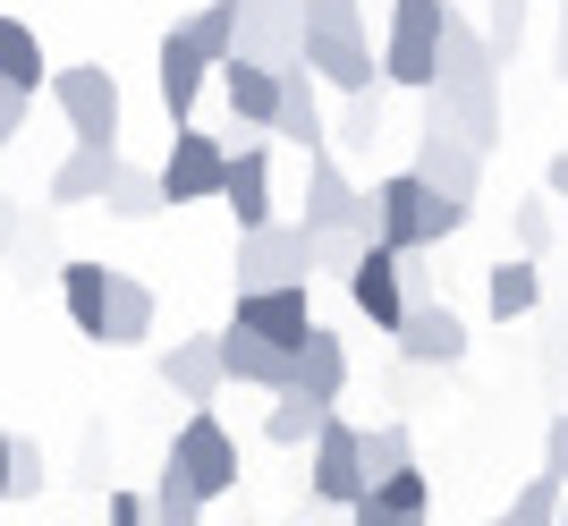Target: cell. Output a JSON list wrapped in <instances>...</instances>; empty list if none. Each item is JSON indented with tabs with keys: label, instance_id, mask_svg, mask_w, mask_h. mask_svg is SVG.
I'll use <instances>...</instances> for the list:
<instances>
[{
	"label": "cell",
	"instance_id": "cell-42",
	"mask_svg": "<svg viewBox=\"0 0 568 526\" xmlns=\"http://www.w3.org/2000/svg\"><path fill=\"white\" fill-rule=\"evenodd\" d=\"M544 476H560V484H568V407L551 416V433H544Z\"/></svg>",
	"mask_w": 568,
	"mask_h": 526
},
{
	"label": "cell",
	"instance_id": "cell-39",
	"mask_svg": "<svg viewBox=\"0 0 568 526\" xmlns=\"http://www.w3.org/2000/svg\"><path fill=\"white\" fill-rule=\"evenodd\" d=\"M484 34H493V51L509 60V51H518V34H526V0H493V18H484Z\"/></svg>",
	"mask_w": 568,
	"mask_h": 526
},
{
	"label": "cell",
	"instance_id": "cell-38",
	"mask_svg": "<svg viewBox=\"0 0 568 526\" xmlns=\"http://www.w3.org/2000/svg\"><path fill=\"white\" fill-rule=\"evenodd\" d=\"M348 526H425V509H399L390 493H365V502L348 509Z\"/></svg>",
	"mask_w": 568,
	"mask_h": 526
},
{
	"label": "cell",
	"instance_id": "cell-37",
	"mask_svg": "<svg viewBox=\"0 0 568 526\" xmlns=\"http://www.w3.org/2000/svg\"><path fill=\"white\" fill-rule=\"evenodd\" d=\"M43 493V451H34V433H9V502H34Z\"/></svg>",
	"mask_w": 568,
	"mask_h": 526
},
{
	"label": "cell",
	"instance_id": "cell-31",
	"mask_svg": "<svg viewBox=\"0 0 568 526\" xmlns=\"http://www.w3.org/2000/svg\"><path fill=\"white\" fill-rule=\"evenodd\" d=\"M102 213H119V221H153V213H162V170H136V162H119L111 195H102Z\"/></svg>",
	"mask_w": 568,
	"mask_h": 526
},
{
	"label": "cell",
	"instance_id": "cell-30",
	"mask_svg": "<svg viewBox=\"0 0 568 526\" xmlns=\"http://www.w3.org/2000/svg\"><path fill=\"white\" fill-rule=\"evenodd\" d=\"M0 77H9V85H26V94L43 85V43H34V26L9 18V9H0Z\"/></svg>",
	"mask_w": 568,
	"mask_h": 526
},
{
	"label": "cell",
	"instance_id": "cell-23",
	"mask_svg": "<svg viewBox=\"0 0 568 526\" xmlns=\"http://www.w3.org/2000/svg\"><path fill=\"white\" fill-rule=\"evenodd\" d=\"M119 162H128L119 144H77L69 162L51 170V204H102L111 179H119Z\"/></svg>",
	"mask_w": 568,
	"mask_h": 526
},
{
	"label": "cell",
	"instance_id": "cell-34",
	"mask_svg": "<svg viewBox=\"0 0 568 526\" xmlns=\"http://www.w3.org/2000/svg\"><path fill=\"white\" fill-rule=\"evenodd\" d=\"M332 144H348V153H374V144H382V85H365V94H348V111H339Z\"/></svg>",
	"mask_w": 568,
	"mask_h": 526
},
{
	"label": "cell",
	"instance_id": "cell-13",
	"mask_svg": "<svg viewBox=\"0 0 568 526\" xmlns=\"http://www.w3.org/2000/svg\"><path fill=\"white\" fill-rule=\"evenodd\" d=\"M500 69H509V60L493 51V34L450 9V26H442V60H433V85H442V94H475V85H500Z\"/></svg>",
	"mask_w": 568,
	"mask_h": 526
},
{
	"label": "cell",
	"instance_id": "cell-20",
	"mask_svg": "<svg viewBox=\"0 0 568 526\" xmlns=\"http://www.w3.org/2000/svg\"><path fill=\"white\" fill-rule=\"evenodd\" d=\"M204 77H213V60H204V51H195L187 34L170 26V34H162V111H170L179 128L195 120V102H204Z\"/></svg>",
	"mask_w": 568,
	"mask_h": 526
},
{
	"label": "cell",
	"instance_id": "cell-46",
	"mask_svg": "<svg viewBox=\"0 0 568 526\" xmlns=\"http://www.w3.org/2000/svg\"><path fill=\"white\" fill-rule=\"evenodd\" d=\"M0 509H9V433H0Z\"/></svg>",
	"mask_w": 568,
	"mask_h": 526
},
{
	"label": "cell",
	"instance_id": "cell-25",
	"mask_svg": "<svg viewBox=\"0 0 568 526\" xmlns=\"http://www.w3.org/2000/svg\"><path fill=\"white\" fill-rule=\"evenodd\" d=\"M425 111H433V120H450L475 153H493V144H500V85H475V94H442V85H433Z\"/></svg>",
	"mask_w": 568,
	"mask_h": 526
},
{
	"label": "cell",
	"instance_id": "cell-8",
	"mask_svg": "<svg viewBox=\"0 0 568 526\" xmlns=\"http://www.w3.org/2000/svg\"><path fill=\"white\" fill-rule=\"evenodd\" d=\"M306 451H314V467H306V493H314V502L356 509L365 493H374V484H365V442H356V425L339 416V407H332V425L314 433Z\"/></svg>",
	"mask_w": 568,
	"mask_h": 526
},
{
	"label": "cell",
	"instance_id": "cell-33",
	"mask_svg": "<svg viewBox=\"0 0 568 526\" xmlns=\"http://www.w3.org/2000/svg\"><path fill=\"white\" fill-rule=\"evenodd\" d=\"M356 442H365V484L416 467V433H407V425H356Z\"/></svg>",
	"mask_w": 568,
	"mask_h": 526
},
{
	"label": "cell",
	"instance_id": "cell-24",
	"mask_svg": "<svg viewBox=\"0 0 568 526\" xmlns=\"http://www.w3.org/2000/svg\"><path fill=\"white\" fill-rule=\"evenodd\" d=\"M288 391H306V399L339 407V391H348V340H332L323 323H314L306 340H297V383Z\"/></svg>",
	"mask_w": 568,
	"mask_h": 526
},
{
	"label": "cell",
	"instance_id": "cell-35",
	"mask_svg": "<svg viewBox=\"0 0 568 526\" xmlns=\"http://www.w3.org/2000/svg\"><path fill=\"white\" fill-rule=\"evenodd\" d=\"M560 493H568L560 476H535V484H526V493H518V502H509V509H500L493 526H560V509H568Z\"/></svg>",
	"mask_w": 568,
	"mask_h": 526
},
{
	"label": "cell",
	"instance_id": "cell-5",
	"mask_svg": "<svg viewBox=\"0 0 568 526\" xmlns=\"http://www.w3.org/2000/svg\"><path fill=\"white\" fill-rule=\"evenodd\" d=\"M170 467H179V476L195 484V502H204V509L237 493V442L221 433V416H213V407H195L187 425H179V442H170Z\"/></svg>",
	"mask_w": 568,
	"mask_h": 526
},
{
	"label": "cell",
	"instance_id": "cell-21",
	"mask_svg": "<svg viewBox=\"0 0 568 526\" xmlns=\"http://www.w3.org/2000/svg\"><path fill=\"white\" fill-rule=\"evenodd\" d=\"M272 136L297 144V153H323V144H332L323 102H314V69H281V120H272Z\"/></svg>",
	"mask_w": 568,
	"mask_h": 526
},
{
	"label": "cell",
	"instance_id": "cell-12",
	"mask_svg": "<svg viewBox=\"0 0 568 526\" xmlns=\"http://www.w3.org/2000/svg\"><path fill=\"white\" fill-rule=\"evenodd\" d=\"M390 340H399L407 365H458V357H467V314H458L450 297H416Z\"/></svg>",
	"mask_w": 568,
	"mask_h": 526
},
{
	"label": "cell",
	"instance_id": "cell-1",
	"mask_svg": "<svg viewBox=\"0 0 568 526\" xmlns=\"http://www.w3.org/2000/svg\"><path fill=\"white\" fill-rule=\"evenodd\" d=\"M365 204H374V239L390 246V255H433V246L458 239L467 213H475V204H458V195L425 188L416 170H382L374 188H365Z\"/></svg>",
	"mask_w": 568,
	"mask_h": 526
},
{
	"label": "cell",
	"instance_id": "cell-43",
	"mask_svg": "<svg viewBox=\"0 0 568 526\" xmlns=\"http://www.w3.org/2000/svg\"><path fill=\"white\" fill-rule=\"evenodd\" d=\"M0 255H26V213L0 195Z\"/></svg>",
	"mask_w": 568,
	"mask_h": 526
},
{
	"label": "cell",
	"instance_id": "cell-28",
	"mask_svg": "<svg viewBox=\"0 0 568 526\" xmlns=\"http://www.w3.org/2000/svg\"><path fill=\"white\" fill-rule=\"evenodd\" d=\"M179 34H187L213 69H230V60H237V0H204L195 18H179Z\"/></svg>",
	"mask_w": 568,
	"mask_h": 526
},
{
	"label": "cell",
	"instance_id": "cell-32",
	"mask_svg": "<svg viewBox=\"0 0 568 526\" xmlns=\"http://www.w3.org/2000/svg\"><path fill=\"white\" fill-rule=\"evenodd\" d=\"M136 340H153V289L119 272V297H111V340H102V348H136Z\"/></svg>",
	"mask_w": 568,
	"mask_h": 526
},
{
	"label": "cell",
	"instance_id": "cell-44",
	"mask_svg": "<svg viewBox=\"0 0 568 526\" xmlns=\"http://www.w3.org/2000/svg\"><path fill=\"white\" fill-rule=\"evenodd\" d=\"M102 526H144V493H111V509H102Z\"/></svg>",
	"mask_w": 568,
	"mask_h": 526
},
{
	"label": "cell",
	"instance_id": "cell-45",
	"mask_svg": "<svg viewBox=\"0 0 568 526\" xmlns=\"http://www.w3.org/2000/svg\"><path fill=\"white\" fill-rule=\"evenodd\" d=\"M544 188H551V204H568V153H551V170H544Z\"/></svg>",
	"mask_w": 568,
	"mask_h": 526
},
{
	"label": "cell",
	"instance_id": "cell-40",
	"mask_svg": "<svg viewBox=\"0 0 568 526\" xmlns=\"http://www.w3.org/2000/svg\"><path fill=\"white\" fill-rule=\"evenodd\" d=\"M26 111H34V94L0 77V153H9V136H18V128H26Z\"/></svg>",
	"mask_w": 568,
	"mask_h": 526
},
{
	"label": "cell",
	"instance_id": "cell-27",
	"mask_svg": "<svg viewBox=\"0 0 568 526\" xmlns=\"http://www.w3.org/2000/svg\"><path fill=\"white\" fill-rule=\"evenodd\" d=\"M323 425H332V407H323V399H306V391H281V399H272V416H263V442H272V451H306Z\"/></svg>",
	"mask_w": 568,
	"mask_h": 526
},
{
	"label": "cell",
	"instance_id": "cell-36",
	"mask_svg": "<svg viewBox=\"0 0 568 526\" xmlns=\"http://www.w3.org/2000/svg\"><path fill=\"white\" fill-rule=\"evenodd\" d=\"M365 246H374V239H365L356 221H348V230H314V272H339V281H348Z\"/></svg>",
	"mask_w": 568,
	"mask_h": 526
},
{
	"label": "cell",
	"instance_id": "cell-6",
	"mask_svg": "<svg viewBox=\"0 0 568 526\" xmlns=\"http://www.w3.org/2000/svg\"><path fill=\"white\" fill-rule=\"evenodd\" d=\"M237 60L306 69V0H237Z\"/></svg>",
	"mask_w": 568,
	"mask_h": 526
},
{
	"label": "cell",
	"instance_id": "cell-17",
	"mask_svg": "<svg viewBox=\"0 0 568 526\" xmlns=\"http://www.w3.org/2000/svg\"><path fill=\"white\" fill-rule=\"evenodd\" d=\"M221 374L281 399V391L297 383V348H272V340H255V332H221Z\"/></svg>",
	"mask_w": 568,
	"mask_h": 526
},
{
	"label": "cell",
	"instance_id": "cell-16",
	"mask_svg": "<svg viewBox=\"0 0 568 526\" xmlns=\"http://www.w3.org/2000/svg\"><path fill=\"white\" fill-rule=\"evenodd\" d=\"M230 332H255V340H272V348H297V340L314 332L306 289H246V297H237V323H230Z\"/></svg>",
	"mask_w": 568,
	"mask_h": 526
},
{
	"label": "cell",
	"instance_id": "cell-22",
	"mask_svg": "<svg viewBox=\"0 0 568 526\" xmlns=\"http://www.w3.org/2000/svg\"><path fill=\"white\" fill-rule=\"evenodd\" d=\"M221 94H230V120L237 128H263V136H272V120H281V69L230 60V69H221Z\"/></svg>",
	"mask_w": 568,
	"mask_h": 526
},
{
	"label": "cell",
	"instance_id": "cell-7",
	"mask_svg": "<svg viewBox=\"0 0 568 526\" xmlns=\"http://www.w3.org/2000/svg\"><path fill=\"white\" fill-rule=\"evenodd\" d=\"M51 102H60V120H69L77 144H119V77L102 60H77V69L51 77Z\"/></svg>",
	"mask_w": 568,
	"mask_h": 526
},
{
	"label": "cell",
	"instance_id": "cell-26",
	"mask_svg": "<svg viewBox=\"0 0 568 526\" xmlns=\"http://www.w3.org/2000/svg\"><path fill=\"white\" fill-rule=\"evenodd\" d=\"M484 306H493V323H518V314L544 306V272H535V255L493 263V272H484Z\"/></svg>",
	"mask_w": 568,
	"mask_h": 526
},
{
	"label": "cell",
	"instance_id": "cell-9",
	"mask_svg": "<svg viewBox=\"0 0 568 526\" xmlns=\"http://www.w3.org/2000/svg\"><path fill=\"white\" fill-rule=\"evenodd\" d=\"M221 179H230V144L187 120L170 136V162H162V204H221Z\"/></svg>",
	"mask_w": 568,
	"mask_h": 526
},
{
	"label": "cell",
	"instance_id": "cell-41",
	"mask_svg": "<svg viewBox=\"0 0 568 526\" xmlns=\"http://www.w3.org/2000/svg\"><path fill=\"white\" fill-rule=\"evenodd\" d=\"M518 239H526V255H544L551 246V204H518Z\"/></svg>",
	"mask_w": 568,
	"mask_h": 526
},
{
	"label": "cell",
	"instance_id": "cell-3",
	"mask_svg": "<svg viewBox=\"0 0 568 526\" xmlns=\"http://www.w3.org/2000/svg\"><path fill=\"white\" fill-rule=\"evenodd\" d=\"M314 281V230L306 221H263V230H246L230 255V289L246 297V289H306Z\"/></svg>",
	"mask_w": 568,
	"mask_h": 526
},
{
	"label": "cell",
	"instance_id": "cell-10",
	"mask_svg": "<svg viewBox=\"0 0 568 526\" xmlns=\"http://www.w3.org/2000/svg\"><path fill=\"white\" fill-rule=\"evenodd\" d=\"M407 170H416L425 188L458 195V204H475V188H484V153H475L450 120H433V111H425V128H416V162H407Z\"/></svg>",
	"mask_w": 568,
	"mask_h": 526
},
{
	"label": "cell",
	"instance_id": "cell-29",
	"mask_svg": "<svg viewBox=\"0 0 568 526\" xmlns=\"http://www.w3.org/2000/svg\"><path fill=\"white\" fill-rule=\"evenodd\" d=\"M144 526H204V502H195V484L179 476L162 458V476H153V493H144Z\"/></svg>",
	"mask_w": 568,
	"mask_h": 526
},
{
	"label": "cell",
	"instance_id": "cell-2",
	"mask_svg": "<svg viewBox=\"0 0 568 526\" xmlns=\"http://www.w3.org/2000/svg\"><path fill=\"white\" fill-rule=\"evenodd\" d=\"M306 69L339 94L374 85V34H365V0H306Z\"/></svg>",
	"mask_w": 568,
	"mask_h": 526
},
{
	"label": "cell",
	"instance_id": "cell-19",
	"mask_svg": "<svg viewBox=\"0 0 568 526\" xmlns=\"http://www.w3.org/2000/svg\"><path fill=\"white\" fill-rule=\"evenodd\" d=\"M162 383L179 391L187 407H213V399H221V383H230V374H221V332H213V340H170Z\"/></svg>",
	"mask_w": 568,
	"mask_h": 526
},
{
	"label": "cell",
	"instance_id": "cell-4",
	"mask_svg": "<svg viewBox=\"0 0 568 526\" xmlns=\"http://www.w3.org/2000/svg\"><path fill=\"white\" fill-rule=\"evenodd\" d=\"M442 26H450V0H390V26H382V77L407 85V94H433Z\"/></svg>",
	"mask_w": 568,
	"mask_h": 526
},
{
	"label": "cell",
	"instance_id": "cell-14",
	"mask_svg": "<svg viewBox=\"0 0 568 526\" xmlns=\"http://www.w3.org/2000/svg\"><path fill=\"white\" fill-rule=\"evenodd\" d=\"M348 297H356V314H374V332H399V314H407V272H399V255H390L382 239L356 255Z\"/></svg>",
	"mask_w": 568,
	"mask_h": 526
},
{
	"label": "cell",
	"instance_id": "cell-47",
	"mask_svg": "<svg viewBox=\"0 0 568 526\" xmlns=\"http://www.w3.org/2000/svg\"><path fill=\"white\" fill-rule=\"evenodd\" d=\"M560 526H568V509H560Z\"/></svg>",
	"mask_w": 568,
	"mask_h": 526
},
{
	"label": "cell",
	"instance_id": "cell-18",
	"mask_svg": "<svg viewBox=\"0 0 568 526\" xmlns=\"http://www.w3.org/2000/svg\"><path fill=\"white\" fill-rule=\"evenodd\" d=\"M60 297H69V323L85 340H111V297H119V272L111 263H60Z\"/></svg>",
	"mask_w": 568,
	"mask_h": 526
},
{
	"label": "cell",
	"instance_id": "cell-15",
	"mask_svg": "<svg viewBox=\"0 0 568 526\" xmlns=\"http://www.w3.org/2000/svg\"><path fill=\"white\" fill-rule=\"evenodd\" d=\"M221 204H230L237 239L272 221V144H230V179H221Z\"/></svg>",
	"mask_w": 568,
	"mask_h": 526
},
{
	"label": "cell",
	"instance_id": "cell-11",
	"mask_svg": "<svg viewBox=\"0 0 568 526\" xmlns=\"http://www.w3.org/2000/svg\"><path fill=\"white\" fill-rule=\"evenodd\" d=\"M365 230L374 239V204H365V188H356L348 170H339V153L323 144V153H306V230Z\"/></svg>",
	"mask_w": 568,
	"mask_h": 526
}]
</instances>
